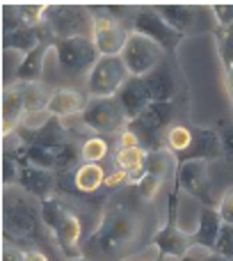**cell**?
I'll use <instances>...</instances> for the list:
<instances>
[{"instance_id":"cell-1","label":"cell","mask_w":233,"mask_h":261,"mask_svg":"<svg viewBox=\"0 0 233 261\" xmlns=\"http://www.w3.org/2000/svg\"><path fill=\"white\" fill-rule=\"evenodd\" d=\"M142 225V213L135 206L126 204L124 199H119L105 208L99 229L87 241V252H92L96 259H121L139 241L144 229Z\"/></svg>"},{"instance_id":"cell-2","label":"cell","mask_w":233,"mask_h":261,"mask_svg":"<svg viewBox=\"0 0 233 261\" xmlns=\"http://www.w3.org/2000/svg\"><path fill=\"white\" fill-rule=\"evenodd\" d=\"M44 218H41V202L30 193H18L9 186L3 197V234L7 243H39L44 239Z\"/></svg>"},{"instance_id":"cell-3","label":"cell","mask_w":233,"mask_h":261,"mask_svg":"<svg viewBox=\"0 0 233 261\" xmlns=\"http://www.w3.org/2000/svg\"><path fill=\"white\" fill-rule=\"evenodd\" d=\"M44 23L53 32V37H60V41L94 37V14L78 5H50L46 7Z\"/></svg>"},{"instance_id":"cell-4","label":"cell","mask_w":233,"mask_h":261,"mask_svg":"<svg viewBox=\"0 0 233 261\" xmlns=\"http://www.w3.org/2000/svg\"><path fill=\"white\" fill-rule=\"evenodd\" d=\"M41 218H44L46 229H50L55 234V239L60 241V248L69 259H76L80 254L78 250V241H80L82 227L76 213H71L69 208H64L55 197L41 199Z\"/></svg>"},{"instance_id":"cell-5","label":"cell","mask_w":233,"mask_h":261,"mask_svg":"<svg viewBox=\"0 0 233 261\" xmlns=\"http://www.w3.org/2000/svg\"><path fill=\"white\" fill-rule=\"evenodd\" d=\"M130 78V71L126 69L121 55L112 58H99L94 69L87 76V94L92 99H110L116 96V92L124 87V83Z\"/></svg>"},{"instance_id":"cell-6","label":"cell","mask_w":233,"mask_h":261,"mask_svg":"<svg viewBox=\"0 0 233 261\" xmlns=\"http://www.w3.org/2000/svg\"><path fill=\"white\" fill-rule=\"evenodd\" d=\"M57 50V62H60V71L67 73L71 78H80V76H90V71L94 69V64L99 62V50H96L94 41L92 39H64L55 44Z\"/></svg>"},{"instance_id":"cell-7","label":"cell","mask_w":233,"mask_h":261,"mask_svg":"<svg viewBox=\"0 0 233 261\" xmlns=\"http://www.w3.org/2000/svg\"><path fill=\"white\" fill-rule=\"evenodd\" d=\"M162 58H165V50L156 41H151L149 37L139 35V32H130L128 41L121 50V60H124L126 69L130 71V76L139 78L151 73L162 62Z\"/></svg>"},{"instance_id":"cell-8","label":"cell","mask_w":233,"mask_h":261,"mask_svg":"<svg viewBox=\"0 0 233 261\" xmlns=\"http://www.w3.org/2000/svg\"><path fill=\"white\" fill-rule=\"evenodd\" d=\"M133 32H139V35L149 37L151 41H156L165 53H174L185 37V35H181L179 30H174V28L156 12V7L137 9V14L133 16Z\"/></svg>"},{"instance_id":"cell-9","label":"cell","mask_w":233,"mask_h":261,"mask_svg":"<svg viewBox=\"0 0 233 261\" xmlns=\"http://www.w3.org/2000/svg\"><path fill=\"white\" fill-rule=\"evenodd\" d=\"M128 37H130V32L121 25L119 18L110 16L105 9L94 14V37H92V41H94L101 58L121 55Z\"/></svg>"},{"instance_id":"cell-10","label":"cell","mask_w":233,"mask_h":261,"mask_svg":"<svg viewBox=\"0 0 233 261\" xmlns=\"http://www.w3.org/2000/svg\"><path fill=\"white\" fill-rule=\"evenodd\" d=\"M80 119L87 128L96 130V133H112V130H119L124 124H128V117L114 96L90 99V106L85 108Z\"/></svg>"},{"instance_id":"cell-11","label":"cell","mask_w":233,"mask_h":261,"mask_svg":"<svg viewBox=\"0 0 233 261\" xmlns=\"http://www.w3.org/2000/svg\"><path fill=\"white\" fill-rule=\"evenodd\" d=\"M176 186L183 188L190 197L199 199L201 206H215L206 161H188L176 167Z\"/></svg>"},{"instance_id":"cell-12","label":"cell","mask_w":233,"mask_h":261,"mask_svg":"<svg viewBox=\"0 0 233 261\" xmlns=\"http://www.w3.org/2000/svg\"><path fill=\"white\" fill-rule=\"evenodd\" d=\"M224 156V144L217 130L213 128H197L192 126V140H190L188 149L176 156V163H188V161H215V158Z\"/></svg>"},{"instance_id":"cell-13","label":"cell","mask_w":233,"mask_h":261,"mask_svg":"<svg viewBox=\"0 0 233 261\" xmlns=\"http://www.w3.org/2000/svg\"><path fill=\"white\" fill-rule=\"evenodd\" d=\"M153 245H156L160 257H174V259H183L190 250L194 248V236L190 231H183L179 225H162L160 229L153 234Z\"/></svg>"},{"instance_id":"cell-14","label":"cell","mask_w":233,"mask_h":261,"mask_svg":"<svg viewBox=\"0 0 233 261\" xmlns=\"http://www.w3.org/2000/svg\"><path fill=\"white\" fill-rule=\"evenodd\" d=\"M114 99L121 103V108H124L128 122L137 119L139 115H142L144 110H147L149 106L153 103L151 94H149L147 83H144V78H139V76H130L128 81L124 83V87L116 92Z\"/></svg>"},{"instance_id":"cell-15","label":"cell","mask_w":233,"mask_h":261,"mask_svg":"<svg viewBox=\"0 0 233 261\" xmlns=\"http://www.w3.org/2000/svg\"><path fill=\"white\" fill-rule=\"evenodd\" d=\"M18 186L41 202V199L53 197V190L57 188V174H55L53 170H41V167H35L23 161Z\"/></svg>"},{"instance_id":"cell-16","label":"cell","mask_w":233,"mask_h":261,"mask_svg":"<svg viewBox=\"0 0 233 261\" xmlns=\"http://www.w3.org/2000/svg\"><path fill=\"white\" fill-rule=\"evenodd\" d=\"M23 117H25V103H23L21 83H14L3 90V138L21 128Z\"/></svg>"},{"instance_id":"cell-17","label":"cell","mask_w":233,"mask_h":261,"mask_svg":"<svg viewBox=\"0 0 233 261\" xmlns=\"http://www.w3.org/2000/svg\"><path fill=\"white\" fill-rule=\"evenodd\" d=\"M60 117H53L46 126L37 128V130H27V128H18V135L21 140L30 147V144H39V147H46V149H57L62 147L64 142H69V135H67V128L57 122Z\"/></svg>"},{"instance_id":"cell-18","label":"cell","mask_w":233,"mask_h":261,"mask_svg":"<svg viewBox=\"0 0 233 261\" xmlns=\"http://www.w3.org/2000/svg\"><path fill=\"white\" fill-rule=\"evenodd\" d=\"M144 83L149 87V94H151V101L156 103H167V101L174 99L176 94V78L171 67H167L165 62H160L151 73L144 76Z\"/></svg>"},{"instance_id":"cell-19","label":"cell","mask_w":233,"mask_h":261,"mask_svg":"<svg viewBox=\"0 0 233 261\" xmlns=\"http://www.w3.org/2000/svg\"><path fill=\"white\" fill-rule=\"evenodd\" d=\"M222 218L217 213V206H201L197 216V229H194V243L201 245L206 250H215L217 236L222 229Z\"/></svg>"},{"instance_id":"cell-20","label":"cell","mask_w":233,"mask_h":261,"mask_svg":"<svg viewBox=\"0 0 233 261\" xmlns=\"http://www.w3.org/2000/svg\"><path fill=\"white\" fill-rule=\"evenodd\" d=\"M156 12L181 35L194 30L199 16H201V9L194 7V5H158Z\"/></svg>"},{"instance_id":"cell-21","label":"cell","mask_w":233,"mask_h":261,"mask_svg":"<svg viewBox=\"0 0 233 261\" xmlns=\"http://www.w3.org/2000/svg\"><path fill=\"white\" fill-rule=\"evenodd\" d=\"M87 106H90V99L82 92L64 87V90L53 92V99L48 103V113L53 117H71V115H82Z\"/></svg>"},{"instance_id":"cell-22","label":"cell","mask_w":233,"mask_h":261,"mask_svg":"<svg viewBox=\"0 0 233 261\" xmlns=\"http://www.w3.org/2000/svg\"><path fill=\"white\" fill-rule=\"evenodd\" d=\"M105 186V170L99 163H82L73 172V188L82 195H94L96 190Z\"/></svg>"},{"instance_id":"cell-23","label":"cell","mask_w":233,"mask_h":261,"mask_svg":"<svg viewBox=\"0 0 233 261\" xmlns=\"http://www.w3.org/2000/svg\"><path fill=\"white\" fill-rule=\"evenodd\" d=\"M48 50H50V44H41V46H37L35 50H30V53L23 58V62L16 67V73H14L16 83H30V81L41 78L44 60H46V53H48Z\"/></svg>"},{"instance_id":"cell-24","label":"cell","mask_w":233,"mask_h":261,"mask_svg":"<svg viewBox=\"0 0 233 261\" xmlns=\"http://www.w3.org/2000/svg\"><path fill=\"white\" fill-rule=\"evenodd\" d=\"M23 92V103H25V113H44L48 110V103L53 99V90L39 81L21 83Z\"/></svg>"},{"instance_id":"cell-25","label":"cell","mask_w":233,"mask_h":261,"mask_svg":"<svg viewBox=\"0 0 233 261\" xmlns=\"http://www.w3.org/2000/svg\"><path fill=\"white\" fill-rule=\"evenodd\" d=\"M176 156L169 151V149H158V151H147V163H144V170L147 174H156L160 179H165L169 172L176 174Z\"/></svg>"},{"instance_id":"cell-26","label":"cell","mask_w":233,"mask_h":261,"mask_svg":"<svg viewBox=\"0 0 233 261\" xmlns=\"http://www.w3.org/2000/svg\"><path fill=\"white\" fill-rule=\"evenodd\" d=\"M82 158V151L76 142H64L62 147L55 149V172H69L71 167H76V163Z\"/></svg>"},{"instance_id":"cell-27","label":"cell","mask_w":233,"mask_h":261,"mask_svg":"<svg viewBox=\"0 0 233 261\" xmlns=\"http://www.w3.org/2000/svg\"><path fill=\"white\" fill-rule=\"evenodd\" d=\"M23 161L35 167H41V170H55V151L53 149L39 147V144H30L25 149V158Z\"/></svg>"},{"instance_id":"cell-28","label":"cell","mask_w":233,"mask_h":261,"mask_svg":"<svg viewBox=\"0 0 233 261\" xmlns=\"http://www.w3.org/2000/svg\"><path fill=\"white\" fill-rule=\"evenodd\" d=\"M80 151H82V161L85 163H101L108 156V142L103 138H99V135H94V138H87L82 142Z\"/></svg>"},{"instance_id":"cell-29","label":"cell","mask_w":233,"mask_h":261,"mask_svg":"<svg viewBox=\"0 0 233 261\" xmlns=\"http://www.w3.org/2000/svg\"><path fill=\"white\" fill-rule=\"evenodd\" d=\"M21 28H27L21 18V12H18V5H3V35H9V32H16Z\"/></svg>"},{"instance_id":"cell-30","label":"cell","mask_w":233,"mask_h":261,"mask_svg":"<svg viewBox=\"0 0 233 261\" xmlns=\"http://www.w3.org/2000/svg\"><path fill=\"white\" fill-rule=\"evenodd\" d=\"M21 163L18 158L9 156V153H3V184L7 186H14L18 184V179H21Z\"/></svg>"},{"instance_id":"cell-31","label":"cell","mask_w":233,"mask_h":261,"mask_svg":"<svg viewBox=\"0 0 233 261\" xmlns=\"http://www.w3.org/2000/svg\"><path fill=\"white\" fill-rule=\"evenodd\" d=\"M213 252L222 254L224 259L233 261V225H222L220 229V236H217V243H215V250Z\"/></svg>"},{"instance_id":"cell-32","label":"cell","mask_w":233,"mask_h":261,"mask_svg":"<svg viewBox=\"0 0 233 261\" xmlns=\"http://www.w3.org/2000/svg\"><path fill=\"white\" fill-rule=\"evenodd\" d=\"M160 186H162V179H160V176H156V174H144L142 179H139V184H137V195H139V199H144V202H151V199L158 195Z\"/></svg>"},{"instance_id":"cell-33","label":"cell","mask_w":233,"mask_h":261,"mask_svg":"<svg viewBox=\"0 0 233 261\" xmlns=\"http://www.w3.org/2000/svg\"><path fill=\"white\" fill-rule=\"evenodd\" d=\"M217 213H220L222 222L226 225H233V186L229 190H224V195L217 202Z\"/></svg>"},{"instance_id":"cell-34","label":"cell","mask_w":233,"mask_h":261,"mask_svg":"<svg viewBox=\"0 0 233 261\" xmlns=\"http://www.w3.org/2000/svg\"><path fill=\"white\" fill-rule=\"evenodd\" d=\"M179 261H229V259H224L222 254L213 252V250L201 248V245H194V248L190 250L183 259H179Z\"/></svg>"},{"instance_id":"cell-35","label":"cell","mask_w":233,"mask_h":261,"mask_svg":"<svg viewBox=\"0 0 233 261\" xmlns=\"http://www.w3.org/2000/svg\"><path fill=\"white\" fill-rule=\"evenodd\" d=\"M213 14L222 28L233 25V5H213Z\"/></svg>"},{"instance_id":"cell-36","label":"cell","mask_w":233,"mask_h":261,"mask_svg":"<svg viewBox=\"0 0 233 261\" xmlns=\"http://www.w3.org/2000/svg\"><path fill=\"white\" fill-rule=\"evenodd\" d=\"M124 181H128V172H124L121 167L114 165L112 172H105V188L114 190V188H119Z\"/></svg>"},{"instance_id":"cell-37","label":"cell","mask_w":233,"mask_h":261,"mask_svg":"<svg viewBox=\"0 0 233 261\" xmlns=\"http://www.w3.org/2000/svg\"><path fill=\"white\" fill-rule=\"evenodd\" d=\"M222 126V144H224V156L233 161V124H220Z\"/></svg>"},{"instance_id":"cell-38","label":"cell","mask_w":233,"mask_h":261,"mask_svg":"<svg viewBox=\"0 0 233 261\" xmlns=\"http://www.w3.org/2000/svg\"><path fill=\"white\" fill-rule=\"evenodd\" d=\"M25 250H21L14 243H5L3 245V261H25Z\"/></svg>"},{"instance_id":"cell-39","label":"cell","mask_w":233,"mask_h":261,"mask_svg":"<svg viewBox=\"0 0 233 261\" xmlns=\"http://www.w3.org/2000/svg\"><path fill=\"white\" fill-rule=\"evenodd\" d=\"M133 147H142V144H139V138L130 128H124L119 135V149H133Z\"/></svg>"},{"instance_id":"cell-40","label":"cell","mask_w":233,"mask_h":261,"mask_svg":"<svg viewBox=\"0 0 233 261\" xmlns=\"http://www.w3.org/2000/svg\"><path fill=\"white\" fill-rule=\"evenodd\" d=\"M25 261H48V257H46L41 250H27Z\"/></svg>"},{"instance_id":"cell-41","label":"cell","mask_w":233,"mask_h":261,"mask_svg":"<svg viewBox=\"0 0 233 261\" xmlns=\"http://www.w3.org/2000/svg\"><path fill=\"white\" fill-rule=\"evenodd\" d=\"M226 76H229V92H231V96H233V62L226 64Z\"/></svg>"},{"instance_id":"cell-42","label":"cell","mask_w":233,"mask_h":261,"mask_svg":"<svg viewBox=\"0 0 233 261\" xmlns=\"http://www.w3.org/2000/svg\"><path fill=\"white\" fill-rule=\"evenodd\" d=\"M69 261H85V259H80V257H78V259H69Z\"/></svg>"}]
</instances>
